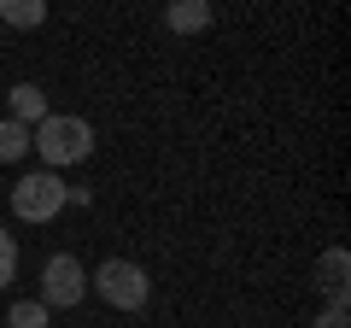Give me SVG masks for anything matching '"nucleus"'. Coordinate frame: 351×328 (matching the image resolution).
I'll return each mask as SVG.
<instances>
[{"label": "nucleus", "instance_id": "9b49d317", "mask_svg": "<svg viewBox=\"0 0 351 328\" xmlns=\"http://www.w3.org/2000/svg\"><path fill=\"white\" fill-rule=\"evenodd\" d=\"M12 276H18V240L0 229V293H6V281H12Z\"/></svg>", "mask_w": 351, "mask_h": 328}, {"label": "nucleus", "instance_id": "39448f33", "mask_svg": "<svg viewBox=\"0 0 351 328\" xmlns=\"http://www.w3.org/2000/svg\"><path fill=\"white\" fill-rule=\"evenodd\" d=\"M6 106H12V124H24V129H36L41 117H47V94H41L36 82H18V89L6 94Z\"/></svg>", "mask_w": 351, "mask_h": 328}, {"label": "nucleus", "instance_id": "f03ea898", "mask_svg": "<svg viewBox=\"0 0 351 328\" xmlns=\"http://www.w3.org/2000/svg\"><path fill=\"white\" fill-rule=\"evenodd\" d=\"M88 288L100 293L112 311H141V305L152 299V281H147V270H141L135 258H106V264L88 276Z\"/></svg>", "mask_w": 351, "mask_h": 328}, {"label": "nucleus", "instance_id": "6e6552de", "mask_svg": "<svg viewBox=\"0 0 351 328\" xmlns=\"http://www.w3.org/2000/svg\"><path fill=\"white\" fill-rule=\"evenodd\" d=\"M0 18L18 30H36V24H47V6L41 0H0Z\"/></svg>", "mask_w": 351, "mask_h": 328}, {"label": "nucleus", "instance_id": "1a4fd4ad", "mask_svg": "<svg viewBox=\"0 0 351 328\" xmlns=\"http://www.w3.org/2000/svg\"><path fill=\"white\" fill-rule=\"evenodd\" d=\"M29 152V129L12 124V117H0V164H18Z\"/></svg>", "mask_w": 351, "mask_h": 328}, {"label": "nucleus", "instance_id": "9d476101", "mask_svg": "<svg viewBox=\"0 0 351 328\" xmlns=\"http://www.w3.org/2000/svg\"><path fill=\"white\" fill-rule=\"evenodd\" d=\"M6 328H47V305H41V299H12Z\"/></svg>", "mask_w": 351, "mask_h": 328}, {"label": "nucleus", "instance_id": "423d86ee", "mask_svg": "<svg viewBox=\"0 0 351 328\" xmlns=\"http://www.w3.org/2000/svg\"><path fill=\"white\" fill-rule=\"evenodd\" d=\"M316 276H322V293L334 305H346V276H351V258H346V246H328L322 253V264H316Z\"/></svg>", "mask_w": 351, "mask_h": 328}, {"label": "nucleus", "instance_id": "7ed1b4c3", "mask_svg": "<svg viewBox=\"0 0 351 328\" xmlns=\"http://www.w3.org/2000/svg\"><path fill=\"white\" fill-rule=\"evenodd\" d=\"M64 205H71V188H64V176H53V170H29V176L12 182V211L24 217V223H47Z\"/></svg>", "mask_w": 351, "mask_h": 328}, {"label": "nucleus", "instance_id": "20e7f679", "mask_svg": "<svg viewBox=\"0 0 351 328\" xmlns=\"http://www.w3.org/2000/svg\"><path fill=\"white\" fill-rule=\"evenodd\" d=\"M82 293H88V270H82V258L53 253L47 270H41V305H47V311H71V305H82Z\"/></svg>", "mask_w": 351, "mask_h": 328}, {"label": "nucleus", "instance_id": "f257e3e1", "mask_svg": "<svg viewBox=\"0 0 351 328\" xmlns=\"http://www.w3.org/2000/svg\"><path fill=\"white\" fill-rule=\"evenodd\" d=\"M29 147L47 159V170L59 176L64 164H82L88 152H94V124L76 112H47L36 129H29Z\"/></svg>", "mask_w": 351, "mask_h": 328}, {"label": "nucleus", "instance_id": "0eeeda50", "mask_svg": "<svg viewBox=\"0 0 351 328\" xmlns=\"http://www.w3.org/2000/svg\"><path fill=\"white\" fill-rule=\"evenodd\" d=\"M164 24H170L176 36H193V30L211 24V6H205V0H176L170 12H164Z\"/></svg>", "mask_w": 351, "mask_h": 328}, {"label": "nucleus", "instance_id": "f8f14e48", "mask_svg": "<svg viewBox=\"0 0 351 328\" xmlns=\"http://www.w3.org/2000/svg\"><path fill=\"white\" fill-rule=\"evenodd\" d=\"M316 328H346V305H328V316H316Z\"/></svg>", "mask_w": 351, "mask_h": 328}]
</instances>
